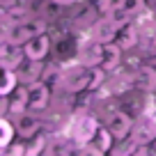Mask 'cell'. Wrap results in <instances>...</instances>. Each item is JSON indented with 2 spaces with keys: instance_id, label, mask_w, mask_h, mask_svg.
I'll list each match as a JSON object with an SVG mask.
<instances>
[{
  "instance_id": "obj_7",
  "label": "cell",
  "mask_w": 156,
  "mask_h": 156,
  "mask_svg": "<svg viewBox=\"0 0 156 156\" xmlns=\"http://www.w3.org/2000/svg\"><path fill=\"white\" fill-rule=\"evenodd\" d=\"M39 126H41V119L34 115H28V112H21L19 117H16V136L21 138H34L39 131Z\"/></svg>"
},
{
  "instance_id": "obj_21",
  "label": "cell",
  "mask_w": 156,
  "mask_h": 156,
  "mask_svg": "<svg viewBox=\"0 0 156 156\" xmlns=\"http://www.w3.org/2000/svg\"><path fill=\"white\" fill-rule=\"evenodd\" d=\"M138 80H140L142 87L151 90V87L156 85V71H154V67H151V64L142 67V69H140V73H138Z\"/></svg>"
},
{
  "instance_id": "obj_16",
  "label": "cell",
  "mask_w": 156,
  "mask_h": 156,
  "mask_svg": "<svg viewBox=\"0 0 156 156\" xmlns=\"http://www.w3.org/2000/svg\"><path fill=\"white\" fill-rule=\"evenodd\" d=\"M112 131L108 126H99V131H97V136L92 138V142L90 145L92 147H97V149H101V151H110V147H112Z\"/></svg>"
},
{
  "instance_id": "obj_5",
  "label": "cell",
  "mask_w": 156,
  "mask_h": 156,
  "mask_svg": "<svg viewBox=\"0 0 156 156\" xmlns=\"http://www.w3.org/2000/svg\"><path fill=\"white\" fill-rule=\"evenodd\" d=\"M25 58V51L19 48V44H12V41H2V51H0V62H2V69H14L19 71L21 64H23Z\"/></svg>"
},
{
  "instance_id": "obj_26",
  "label": "cell",
  "mask_w": 156,
  "mask_h": 156,
  "mask_svg": "<svg viewBox=\"0 0 156 156\" xmlns=\"http://www.w3.org/2000/svg\"><path fill=\"white\" fill-rule=\"evenodd\" d=\"M80 156H106V151L97 149V147H92V145H85L83 151H80Z\"/></svg>"
},
{
  "instance_id": "obj_12",
  "label": "cell",
  "mask_w": 156,
  "mask_h": 156,
  "mask_svg": "<svg viewBox=\"0 0 156 156\" xmlns=\"http://www.w3.org/2000/svg\"><path fill=\"white\" fill-rule=\"evenodd\" d=\"M131 138L138 142V145H145V142L156 140V122H154V119H142V122L133 129Z\"/></svg>"
},
{
  "instance_id": "obj_28",
  "label": "cell",
  "mask_w": 156,
  "mask_h": 156,
  "mask_svg": "<svg viewBox=\"0 0 156 156\" xmlns=\"http://www.w3.org/2000/svg\"><path fill=\"white\" fill-rule=\"evenodd\" d=\"M129 156H138V154H136V151H133V154H129Z\"/></svg>"
},
{
  "instance_id": "obj_8",
  "label": "cell",
  "mask_w": 156,
  "mask_h": 156,
  "mask_svg": "<svg viewBox=\"0 0 156 156\" xmlns=\"http://www.w3.org/2000/svg\"><path fill=\"white\" fill-rule=\"evenodd\" d=\"M131 126H133L131 115H126V112H122V110L112 112L110 119H108V129L112 131V136H115V138H126L129 131H131Z\"/></svg>"
},
{
  "instance_id": "obj_24",
  "label": "cell",
  "mask_w": 156,
  "mask_h": 156,
  "mask_svg": "<svg viewBox=\"0 0 156 156\" xmlns=\"http://www.w3.org/2000/svg\"><path fill=\"white\" fill-rule=\"evenodd\" d=\"M119 7H124L126 12H131V14H138V12L145 7V0H122V5Z\"/></svg>"
},
{
  "instance_id": "obj_22",
  "label": "cell",
  "mask_w": 156,
  "mask_h": 156,
  "mask_svg": "<svg viewBox=\"0 0 156 156\" xmlns=\"http://www.w3.org/2000/svg\"><path fill=\"white\" fill-rule=\"evenodd\" d=\"M103 78H106V69L103 67H90V87L87 90H97L103 85Z\"/></svg>"
},
{
  "instance_id": "obj_3",
  "label": "cell",
  "mask_w": 156,
  "mask_h": 156,
  "mask_svg": "<svg viewBox=\"0 0 156 156\" xmlns=\"http://www.w3.org/2000/svg\"><path fill=\"white\" fill-rule=\"evenodd\" d=\"M97 131H99L97 117L83 115V117H78L76 122H73V126H71V138H73V142H76V145L85 147V145H90V142H92V138L97 136Z\"/></svg>"
},
{
  "instance_id": "obj_18",
  "label": "cell",
  "mask_w": 156,
  "mask_h": 156,
  "mask_svg": "<svg viewBox=\"0 0 156 156\" xmlns=\"http://www.w3.org/2000/svg\"><path fill=\"white\" fill-rule=\"evenodd\" d=\"M12 94H14V99H12V103H9L12 112H16V115L25 112V108H28V90L25 87H16Z\"/></svg>"
},
{
  "instance_id": "obj_2",
  "label": "cell",
  "mask_w": 156,
  "mask_h": 156,
  "mask_svg": "<svg viewBox=\"0 0 156 156\" xmlns=\"http://www.w3.org/2000/svg\"><path fill=\"white\" fill-rule=\"evenodd\" d=\"M103 53H106V44L97 41V39H87L78 46V62L83 67H101L103 64Z\"/></svg>"
},
{
  "instance_id": "obj_1",
  "label": "cell",
  "mask_w": 156,
  "mask_h": 156,
  "mask_svg": "<svg viewBox=\"0 0 156 156\" xmlns=\"http://www.w3.org/2000/svg\"><path fill=\"white\" fill-rule=\"evenodd\" d=\"M44 32H46V23L41 19H25V21L7 25L5 39L12 41V44H25V41H30L32 37L44 34Z\"/></svg>"
},
{
  "instance_id": "obj_6",
  "label": "cell",
  "mask_w": 156,
  "mask_h": 156,
  "mask_svg": "<svg viewBox=\"0 0 156 156\" xmlns=\"http://www.w3.org/2000/svg\"><path fill=\"white\" fill-rule=\"evenodd\" d=\"M23 51H25V58L28 60H44L46 55H48L51 51V39L48 34H37V37H32L30 41H25L23 44Z\"/></svg>"
},
{
  "instance_id": "obj_15",
  "label": "cell",
  "mask_w": 156,
  "mask_h": 156,
  "mask_svg": "<svg viewBox=\"0 0 156 156\" xmlns=\"http://www.w3.org/2000/svg\"><path fill=\"white\" fill-rule=\"evenodd\" d=\"M117 44L122 46L124 51H129V48H133V46L138 44V30L133 28L131 23L129 25H124V28H119V32H117V39H115Z\"/></svg>"
},
{
  "instance_id": "obj_27",
  "label": "cell",
  "mask_w": 156,
  "mask_h": 156,
  "mask_svg": "<svg viewBox=\"0 0 156 156\" xmlns=\"http://www.w3.org/2000/svg\"><path fill=\"white\" fill-rule=\"evenodd\" d=\"M55 2H60V5H71V2H76V0H55Z\"/></svg>"
},
{
  "instance_id": "obj_19",
  "label": "cell",
  "mask_w": 156,
  "mask_h": 156,
  "mask_svg": "<svg viewBox=\"0 0 156 156\" xmlns=\"http://www.w3.org/2000/svg\"><path fill=\"white\" fill-rule=\"evenodd\" d=\"M46 145H48V138L44 136L30 138V142L25 145V156H41L46 151Z\"/></svg>"
},
{
  "instance_id": "obj_20",
  "label": "cell",
  "mask_w": 156,
  "mask_h": 156,
  "mask_svg": "<svg viewBox=\"0 0 156 156\" xmlns=\"http://www.w3.org/2000/svg\"><path fill=\"white\" fill-rule=\"evenodd\" d=\"M131 12H126L124 7H115V9H110L108 12V19L112 21V23L117 25V28H124V25H129L131 23Z\"/></svg>"
},
{
  "instance_id": "obj_4",
  "label": "cell",
  "mask_w": 156,
  "mask_h": 156,
  "mask_svg": "<svg viewBox=\"0 0 156 156\" xmlns=\"http://www.w3.org/2000/svg\"><path fill=\"white\" fill-rule=\"evenodd\" d=\"M48 99H51V87L48 83L44 80H37L28 87V110L30 112H39L48 106Z\"/></svg>"
},
{
  "instance_id": "obj_11",
  "label": "cell",
  "mask_w": 156,
  "mask_h": 156,
  "mask_svg": "<svg viewBox=\"0 0 156 156\" xmlns=\"http://www.w3.org/2000/svg\"><path fill=\"white\" fill-rule=\"evenodd\" d=\"M117 32H119V28L106 16V19H101L97 25H94L92 37L97 39V41H101V44H108V41H115L117 39Z\"/></svg>"
},
{
  "instance_id": "obj_23",
  "label": "cell",
  "mask_w": 156,
  "mask_h": 156,
  "mask_svg": "<svg viewBox=\"0 0 156 156\" xmlns=\"http://www.w3.org/2000/svg\"><path fill=\"white\" fill-rule=\"evenodd\" d=\"M0 156H25V145L12 142V145L2 147V154H0Z\"/></svg>"
},
{
  "instance_id": "obj_13",
  "label": "cell",
  "mask_w": 156,
  "mask_h": 156,
  "mask_svg": "<svg viewBox=\"0 0 156 156\" xmlns=\"http://www.w3.org/2000/svg\"><path fill=\"white\" fill-rule=\"evenodd\" d=\"M122 46L117 44V41H108L106 44V53H103V64L101 67L106 69V71H112V69L119 67V62H122Z\"/></svg>"
},
{
  "instance_id": "obj_25",
  "label": "cell",
  "mask_w": 156,
  "mask_h": 156,
  "mask_svg": "<svg viewBox=\"0 0 156 156\" xmlns=\"http://www.w3.org/2000/svg\"><path fill=\"white\" fill-rule=\"evenodd\" d=\"M136 154H138V156H156V140L145 142V145H138Z\"/></svg>"
},
{
  "instance_id": "obj_9",
  "label": "cell",
  "mask_w": 156,
  "mask_h": 156,
  "mask_svg": "<svg viewBox=\"0 0 156 156\" xmlns=\"http://www.w3.org/2000/svg\"><path fill=\"white\" fill-rule=\"evenodd\" d=\"M41 76H44V64H41V60H28V62L21 64L19 69V78L21 83H37V80H41Z\"/></svg>"
},
{
  "instance_id": "obj_10",
  "label": "cell",
  "mask_w": 156,
  "mask_h": 156,
  "mask_svg": "<svg viewBox=\"0 0 156 156\" xmlns=\"http://www.w3.org/2000/svg\"><path fill=\"white\" fill-rule=\"evenodd\" d=\"M73 138H64V136H55L48 138V145H46V156H71L73 154Z\"/></svg>"
},
{
  "instance_id": "obj_14",
  "label": "cell",
  "mask_w": 156,
  "mask_h": 156,
  "mask_svg": "<svg viewBox=\"0 0 156 156\" xmlns=\"http://www.w3.org/2000/svg\"><path fill=\"white\" fill-rule=\"evenodd\" d=\"M19 71L14 69H2V80H0V97H9L19 87Z\"/></svg>"
},
{
  "instance_id": "obj_17",
  "label": "cell",
  "mask_w": 156,
  "mask_h": 156,
  "mask_svg": "<svg viewBox=\"0 0 156 156\" xmlns=\"http://www.w3.org/2000/svg\"><path fill=\"white\" fill-rule=\"evenodd\" d=\"M14 136H16V124H12L7 117L0 119V147H7L14 142Z\"/></svg>"
}]
</instances>
